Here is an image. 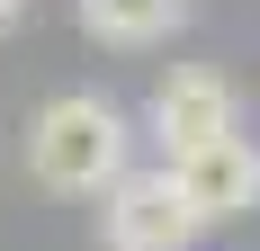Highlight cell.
I'll return each mask as SVG.
<instances>
[{
	"instance_id": "obj_5",
	"label": "cell",
	"mask_w": 260,
	"mask_h": 251,
	"mask_svg": "<svg viewBox=\"0 0 260 251\" xmlns=\"http://www.w3.org/2000/svg\"><path fill=\"white\" fill-rule=\"evenodd\" d=\"M72 9H81V36H99L117 54H144L188 27V0H72Z\"/></svg>"
},
{
	"instance_id": "obj_6",
	"label": "cell",
	"mask_w": 260,
	"mask_h": 251,
	"mask_svg": "<svg viewBox=\"0 0 260 251\" xmlns=\"http://www.w3.org/2000/svg\"><path fill=\"white\" fill-rule=\"evenodd\" d=\"M27 18V0H0V36H9V27H18Z\"/></svg>"
},
{
	"instance_id": "obj_2",
	"label": "cell",
	"mask_w": 260,
	"mask_h": 251,
	"mask_svg": "<svg viewBox=\"0 0 260 251\" xmlns=\"http://www.w3.org/2000/svg\"><path fill=\"white\" fill-rule=\"evenodd\" d=\"M234 125H242V99H234V81L215 72V63H171L153 81V99H144V135L161 144V162L234 135Z\"/></svg>"
},
{
	"instance_id": "obj_1",
	"label": "cell",
	"mask_w": 260,
	"mask_h": 251,
	"mask_svg": "<svg viewBox=\"0 0 260 251\" xmlns=\"http://www.w3.org/2000/svg\"><path fill=\"white\" fill-rule=\"evenodd\" d=\"M135 171V117L99 90H63L27 117V179L45 198H108Z\"/></svg>"
},
{
	"instance_id": "obj_4",
	"label": "cell",
	"mask_w": 260,
	"mask_h": 251,
	"mask_svg": "<svg viewBox=\"0 0 260 251\" xmlns=\"http://www.w3.org/2000/svg\"><path fill=\"white\" fill-rule=\"evenodd\" d=\"M171 179H180V198H188V215L198 225H242V215H260V144L251 135H215V144H198V152H180L171 162Z\"/></svg>"
},
{
	"instance_id": "obj_3",
	"label": "cell",
	"mask_w": 260,
	"mask_h": 251,
	"mask_svg": "<svg viewBox=\"0 0 260 251\" xmlns=\"http://www.w3.org/2000/svg\"><path fill=\"white\" fill-rule=\"evenodd\" d=\"M198 233H207V225L188 215L171 162H161V171H126L99 198V242L108 251H198Z\"/></svg>"
}]
</instances>
